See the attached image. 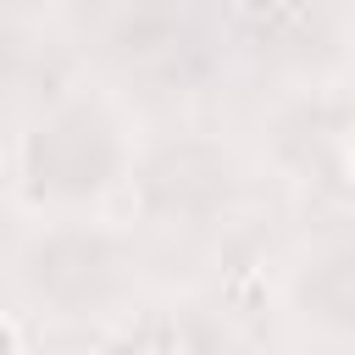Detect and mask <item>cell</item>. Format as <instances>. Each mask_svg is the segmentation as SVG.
I'll return each instance as SVG.
<instances>
[{"label": "cell", "mask_w": 355, "mask_h": 355, "mask_svg": "<svg viewBox=\"0 0 355 355\" xmlns=\"http://www.w3.org/2000/svg\"><path fill=\"white\" fill-rule=\"evenodd\" d=\"M28 166H33V183L39 189L83 194V189L105 183V172H111V133L94 116H55L33 139Z\"/></svg>", "instance_id": "1"}, {"label": "cell", "mask_w": 355, "mask_h": 355, "mask_svg": "<svg viewBox=\"0 0 355 355\" xmlns=\"http://www.w3.org/2000/svg\"><path fill=\"white\" fill-rule=\"evenodd\" d=\"M33 277L44 294L67 300V305H83V300H100L105 283H111V250L100 239H83V233H67V239H50L39 255H33Z\"/></svg>", "instance_id": "2"}, {"label": "cell", "mask_w": 355, "mask_h": 355, "mask_svg": "<svg viewBox=\"0 0 355 355\" xmlns=\"http://www.w3.org/2000/svg\"><path fill=\"white\" fill-rule=\"evenodd\" d=\"M150 194L166 211H205L222 194V155L205 144H178L150 166Z\"/></svg>", "instance_id": "3"}, {"label": "cell", "mask_w": 355, "mask_h": 355, "mask_svg": "<svg viewBox=\"0 0 355 355\" xmlns=\"http://www.w3.org/2000/svg\"><path fill=\"white\" fill-rule=\"evenodd\" d=\"M233 6H239V11H244V17H261V11H272V6H277V0H233Z\"/></svg>", "instance_id": "4"}, {"label": "cell", "mask_w": 355, "mask_h": 355, "mask_svg": "<svg viewBox=\"0 0 355 355\" xmlns=\"http://www.w3.org/2000/svg\"><path fill=\"white\" fill-rule=\"evenodd\" d=\"M6 344H11V333H6V327H0V349H6Z\"/></svg>", "instance_id": "5"}]
</instances>
